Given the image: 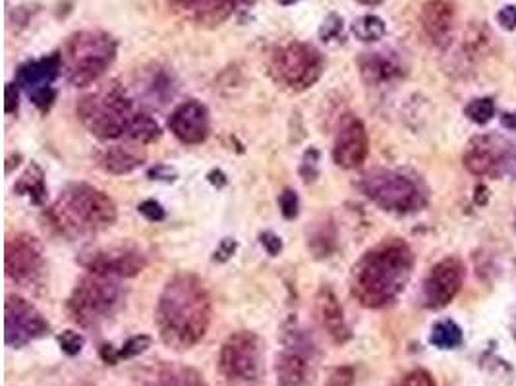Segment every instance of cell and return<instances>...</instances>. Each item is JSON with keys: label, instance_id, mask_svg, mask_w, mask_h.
<instances>
[{"label": "cell", "instance_id": "obj_14", "mask_svg": "<svg viewBox=\"0 0 516 386\" xmlns=\"http://www.w3.org/2000/svg\"><path fill=\"white\" fill-rule=\"evenodd\" d=\"M369 153L368 130L363 122L352 113H344L336 126L333 141V160L336 167L354 170L366 162Z\"/></svg>", "mask_w": 516, "mask_h": 386}, {"label": "cell", "instance_id": "obj_46", "mask_svg": "<svg viewBox=\"0 0 516 386\" xmlns=\"http://www.w3.org/2000/svg\"><path fill=\"white\" fill-rule=\"evenodd\" d=\"M501 124H503L505 127H509V130H516V114L505 113L503 116H501Z\"/></svg>", "mask_w": 516, "mask_h": 386}, {"label": "cell", "instance_id": "obj_26", "mask_svg": "<svg viewBox=\"0 0 516 386\" xmlns=\"http://www.w3.org/2000/svg\"><path fill=\"white\" fill-rule=\"evenodd\" d=\"M14 192L18 195H24L31 201L33 205L41 207L47 199V184H45V172L37 162L27 165L18 182L14 184Z\"/></svg>", "mask_w": 516, "mask_h": 386}, {"label": "cell", "instance_id": "obj_30", "mask_svg": "<svg viewBox=\"0 0 516 386\" xmlns=\"http://www.w3.org/2000/svg\"><path fill=\"white\" fill-rule=\"evenodd\" d=\"M464 114L468 116L474 124H487V122L495 116V103L491 97H480V99H472L464 108Z\"/></svg>", "mask_w": 516, "mask_h": 386}, {"label": "cell", "instance_id": "obj_25", "mask_svg": "<svg viewBox=\"0 0 516 386\" xmlns=\"http://www.w3.org/2000/svg\"><path fill=\"white\" fill-rule=\"evenodd\" d=\"M308 249L315 259H327L336 249V228L333 220L323 217L308 228Z\"/></svg>", "mask_w": 516, "mask_h": 386}, {"label": "cell", "instance_id": "obj_35", "mask_svg": "<svg viewBox=\"0 0 516 386\" xmlns=\"http://www.w3.org/2000/svg\"><path fill=\"white\" fill-rule=\"evenodd\" d=\"M58 346L66 355H78L86 346V338L83 334L76 333V330H64L58 334Z\"/></svg>", "mask_w": 516, "mask_h": 386}, {"label": "cell", "instance_id": "obj_16", "mask_svg": "<svg viewBox=\"0 0 516 386\" xmlns=\"http://www.w3.org/2000/svg\"><path fill=\"white\" fill-rule=\"evenodd\" d=\"M510 143L505 137L487 133L478 135L468 143L464 153V167L474 176H497L509 165Z\"/></svg>", "mask_w": 516, "mask_h": 386}, {"label": "cell", "instance_id": "obj_11", "mask_svg": "<svg viewBox=\"0 0 516 386\" xmlns=\"http://www.w3.org/2000/svg\"><path fill=\"white\" fill-rule=\"evenodd\" d=\"M4 271L18 286L27 290L41 286L47 271L41 241L26 232L12 236L4 247Z\"/></svg>", "mask_w": 516, "mask_h": 386}, {"label": "cell", "instance_id": "obj_39", "mask_svg": "<svg viewBox=\"0 0 516 386\" xmlns=\"http://www.w3.org/2000/svg\"><path fill=\"white\" fill-rule=\"evenodd\" d=\"M395 386H435V380L425 369H416V371L404 375Z\"/></svg>", "mask_w": 516, "mask_h": 386}, {"label": "cell", "instance_id": "obj_41", "mask_svg": "<svg viewBox=\"0 0 516 386\" xmlns=\"http://www.w3.org/2000/svg\"><path fill=\"white\" fill-rule=\"evenodd\" d=\"M259 244H262L263 249H265L267 255H271V257H277V255L282 251L281 236H277V234L271 232V230H265V232L259 234Z\"/></svg>", "mask_w": 516, "mask_h": 386}, {"label": "cell", "instance_id": "obj_7", "mask_svg": "<svg viewBox=\"0 0 516 386\" xmlns=\"http://www.w3.org/2000/svg\"><path fill=\"white\" fill-rule=\"evenodd\" d=\"M358 187L371 203L387 213H418L428 205V195L414 178L389 168L366 172L358 182Z\"/></svg>", "mask_w": 516, "mask_h": 386}, {"label": "cell", "instance_id": "obj_36", "mask_svg": "<svg viewBox=\"0 0 516 386\" xmlns=\"http://www.w3.org/2000/svg\"><path fill=\"white\" fill-rule=\"evenodd\" d=\"M138 213L145 220H149V222H161V220H165V217H167L165 207L155 199L141 201L140 205H138Z\"/></svg>", "mask_w": 516, "mask_h": 386}, {"label": "cell", "instance_id": "obj_43", "mask_svg": "<svg viewBox=\"0 0 516 386\" xmlns=\"http://www.w3.org/2000/svg\"><path fill=\"white\" fill-rule=\"evenodd\" d=\"M497 21L499 26L507 29V31H515L516 29V6L512 4H507L503 6L499 12H497Z\"/></svg>", "mask_w": 516, "mask_h": 386}, {"label": "cell", "instance_id": "obj_10", "mask_svg": "<svg viewBox=\"0 0 516 386\" xmlns=\"http://www.w3.org/2000/svg\"><path fill=\"white\" fill-rule=\"evenodd\" d=\"M279 386L317 385V352L302 328H290L284 334V348L275 361Z\"/></svg>", "mask_w": 516, "mask_h": 386}, {"label": "cell", "instance_id": "obj_13", "mask_svg": "<svg viewBox=\"0 0 516 386\" xmlns=\"http://www.w3.org/2000/svg\"><path fill=\"white\" fill-rule=\"evenodd\" d=\"M51 333V325L39 309L21 296L10 293L4 301V340L6 346L24 348Z\"/></svg>", "mask_w": 516, "mask_h": 386}, {"label": "cell", "instance_id": "obj_40", "mask_svg": "<svg viewBox=\"0 0 516 386\" xmlns=\"http://www.w3.org/2000/svg\"><path fill=\"white\" fill-rule=\"evenodd\" d=\"M4 113L6 114H16L18 108H20V87L16 81H10L6 83V89H4Z\"/></svg>", "mask_w": 516, "mask_h": 386}, {"label": "cell", "instance_id": "obj_3", "mask_svg": "<svg viewBox=\"0 0 516 386\" xmlns=\"http://www.w3.org/2000/svg\"><path fill=\"white\" fill-rule=\"evenodd\" d=\"M51 226L70 240L91 238L105 232L118 219V209L108 193L99 187L74 182L68 184L58 199L47 209Z\"/></svg>", "mask_w": 516, "mask_h": 386}, {"label": "cell", "instance_id": "obj_32", "mask_svg": "<svg viewBox=\"0 0 516 386\" xmlns=\"http://www.w3.org/2000/svg\"><path fill=\"white\" fill-rule=\"evenodd\" d=\"M153 344V338L149 334H138L124 342V346L118 350V360H134L141 353H145Z\"/></svg>", "mask_w": 516, "mask_h": 386}, {"label": "cell", "instance_id": "obj_33", "mask_svg": "<svg viewBox=\"0 0 516 386\" xmlns=\"http://www.w3.org/2000/svg\"><path fill=\"white\" fill-rule=\"evenodd\" d=\"M319 159L321 155L315 147H309L308 151L304 153L302 157V165H300V176L306 184H311V182L317 180L319 176Z\"/></svg>", "mask_w": 516, "mask_h": 386}, {"label": "cell", "instance_id": "obj_27", "mask_svg": "<svg viewBox=\"0 0 516 386\" xmlns=\"http://www.w3.org/2000/svg\"><path fill=\"white\" fill-rule=\"evenodd\" d=\"M161 135L162 130L159 122L155 120L151 114L138 110L128 126L126 140L132 141L134 145H149V143H155Z\"/></svg>", "mask_w": 516, "mask_h": 386}, {"label": "cell", "instance_id": "obj_34", "mask_svg": "<svg viewBox=\"0 0 516 386\" xmlns=\"http://www.w3.org/2000/svg\"><path fill=\"white\" fill-rule=\"evenodd\" d=\"M279 209H281L282 217L287 220H294L298 217V213H300V197H298V193L292 187L282 189V193L279 195Z\"/></svg>", "mask_w": 516, "mask_h": 386}, {"label": "cell", "instance_id": "obj_49", "mask_svg": "<svg viewBox=\"0 0 516 386\" xmlns=\"http://www.w3.org/2000/svg\"><path fill=\"white\" fill-rule=\"evenodd\" d=\"M515 162H516V159H515Z\"/></svg>", "mask_w": 516, "mask_h": 386}, {"label": "cell", "instance_id": "obj_38", "mask_svg": "<svg viewBox=\"0 0 516 386\" xmlns=\"http://www.w3.org/2000/svg\"><path fill=\"white\" fill-rule=\"evenodd\" d=\"M29 99L33 103L35 107L39 108L41 113L47 114L51 108H53L54 100H56V89L54 87H47V89H41V91H35V93L29 95Z\"/></svg>", "mask_w": 516, "mask_h": 386}, {"label": "cell", "instance_id": "obj_20", "mask_svg": "<svg viewBox=\"0 0 516 386\" xmlns=\"http://www.w3.org/2000/svg\"><path fill=\"white\" fill-rule=\"evenodd\" d=\"M356 64H358L362 80L373 87L395 83V81L403 80L406 73L403 61L395 53H387V51L362 53L358 56Z\"/></svg>", "mask_w": 516, "mask_h": 386}, {"label": "cell", "instance_id": "obj_15", "mask_svg": "<svg viewBox=\"0 0 516 386\" xmlns=\"http://www.w3.org/2000/svg\"><path fill=\"white\" fill-rule=\"evenodd\" d=\"M464 282V265L456 257H447L431 266L423 280V306L443 309L455 300Z\"/></svg>", "mask_w": 516, "mask_h": 386}, {"label": "cell", "instance_id": "obj_42", "mask_svg": "<svg viewBox=\"0 0 516 386\" xmlns=\"http://www.w3.org/2000/svg\"><path fill=\"white\" fill-rule=\"evenodd\" d=\"M236 249H238V241H236L234 238H225V240L219 244V247L215 249L213 259L219 261V263H227V261L236 254Z\"/></svg>", "mask_w": 516, "mask_h": 386}, {"label": "cell", "instance_id": "obj_23", "mask_svg": "<svg viewBox=\"0 0 516 386\" xmlns=\"http://www.w3.org/2000/svg\"><path fill=\"white\" fill-rule=\"evenodd\" d=\"M141 145H114L105 149L99 155V167L108 174L124 176L138 170L145 162V151H140Z\"/></svg>", "mask_w": 516, "mask_h": 386}, {"label": "cell", "instance_id": "obj_44", "mask_svg": "<svg viewBox=\"0 0 516 386\" xmlns=\"http://www.w3.org/2000/svg\"><path fill=\"white\" fill-rule=\"evenodd\" d=\"M149 178L151 180H161V182H175L176 180V172L170 167H165V165H157L155 168L149 170Z\"/></svg>", "mask_w": 516, "mask_h": 386}, {"label": "cell", "instance_id": "obj_9", "mask_svg": "<svg viewBox=\"0 0 516 386\" xmlns=\"http://www.w3.org/2000/svg\"><path fill=\"white\" fill-rule=\"evenodd\" d=\"M219 371L228 382L254 385L263 373V342L252 330L232 333L219 352Z\"/></svg>", "mask_w": 516, "mask_h": 386}, {"label": "cell", "instance_id": "obj_18", "mask_svg": "<svg viewBox=\"0 0 516 386\" xmlns=\"http://www.w3.org/2000/svg\"><path fill=\"white\" fill-rule=\"evenodd\" d=\"M138 386H207L203 375L194 367L172 361H149L134 371Z\"/></svg>", "mask_w": 516, "mask_h": 386}, {"label": "cell", "instance_id": "obj_28", "mask_svg": "<svg viewBox=\"0 0 516 386\" xmlns=\"http://www.w3.org/2000/svg\"><path fill=\"white\" fill-rule=\"evenodd\" d=\"M350 31L356 39L362 41V43H377L387 35V26L376 14H366V16H360L352 21Z\"/></svg>", "mask_w": 516, "mask_h": 386}, {"label": "cell", "instance_id": "obj_21", "mask_svg": "<svg viewBox=\"0 0 516 386\" xmlns=\"http://www.w3.org/2000/svg\"><path fill=\"white\" fill-rule=\"evenodd\" d=\"M62 73V56L61 53H53L35 58V61L24 62L16 70V83L27 93V97L35 91L53 87L56 78Z\"/></svg>", "mask_w": 516, "mask_h": 386}, {"label": "cell", "instance_id": "obj_24", "mask_svg": "<svg viewBox=\"0 0 516 386\" xmlns=\"http://www.w3.org/2000/svg\"><path fill=\"white\" fill-rule=\"evenodd\" d=\"M255 0H203L192 16L203 27H217L240 8H249Z\"/></svg>", "mask_w": 516, "mask_h": 386}, {"label": "cell", "instance_id": "obj_4", "mask_svg": "<svg viewBox=\"0 0 516 386\" xmlns=\"http://www.w3.org/2000/svg\"><path fill=\"white\" fill-rule=\"evenodd\" d=\"M62 56V73L70 85L88 87L101 78L118 53L113 35L99 29L76 31L58 51Z\"/></svg>", "mask_w": 516, "mask_h": 386}, {"label": "cell", "instance_id": "obj_19", "mask_svg": "<svg viewBox=\"0 0 516 386\" xmlns=\"http://www.w3.org/2000/svg\"><path fill=\"white\" fill-rule=\"evenodd\" d=\"M420 21L425 37L431 41V45L437 48L450 47L453 35H455V6L449 0H428L423 2Z\"/></svg>", "mask_w": 516, "mask_h": 386}, {"label": "cell", "instance_id": "obj_29", "mask_svg": "<svg viewBox=\"0 0 516 386\" xmlns=\"http://www.w3.org/2000/svg\"><path fill=\"white\" fill-rule=\"evenodd\" d=\"M429 342L439 350H455L463 344V330L456 325L455 320L445 319L439 320L431 328V336Z\"/></svg>", "mask_w": 516, "mask_h": 386}, {"label": "cell", "instance_id": "obj_8", "mask_svg": "<svg viewBox=\"0 0 516 386\" xmlns=\"http://www.w3.org/2000/svg\"><path fill=\"white\" fill-rule=\"evenodd\" d=\"M271 72L281 85L294 93H302L321 80L325 58L314 45L304 41H290L273 54Z\"/></svg>", "mask_w": 516, "mask_h": 386}, {"label": "cell", "instance_id": "obj_47", "mask_svg": "<svg viewBox=\"0 0 516 386\" xmlns=\"http://www.w3.org/2000/svg\"><path fill=\"white\" fill-rule=\"evenodd\" d=\"M358 4H363V6H379V4H383V0H356Z\"/></svg>", "mask_w": 516, "mask_h": 386}, {"label": "cell", "instance_id": "obj_5", "mask_svg": "<svg viewBox=\"0 0 516 386\" xmlns=\"http://www.w3.org/2000/svg\"><path fill=\"white\" fill-rule=\"evenodd\" d=\"M138 113L128 97L124 85L110 81L99 91L80 99L76 114L88 132L101 141H114L126 137L128 126Z\"/></svg>", "mask_w": 516, "mask_h": 386}, {"label": "cell", "instance_id": "obj_6", "mask_svg": "<svg viewBox=\"0 0 516 386\" xmlns=\"http://www.w3.org/2000/svg\"><path fill=\"white\" fill-rule=\"evenodd\" d=\"M126 292L113 276L88 273L78 280L70 298L68 313L83 328H97L120 311Z\"/></svg>", "mask_w": 516, "mask_h": 386}, {"label": "cell", "instance_id": "obj_22", "mask_svg": "<svg viewBox=\"0 0 516 386\" xmlns=\"http://www.w3.org/2000/svg\"><path fill=\"white\" fill-rule=\"evenodd\" d=\"M315 315L321 323L323 330L335 344H346L352 338L350 326L346 325L344 311L333 288L321 286L315 293Z\"/></svg>", "mask_w": 516, "mask_h": 386}, {"label": "cell", "instance_id": "obj_2", "mask_svg": "<svg viewBox=\"0 0 516 386\" xmlns=\"http://www.w3.org/2000/svg\"><path fill=\"white\" fill-rule=\"evenodd\" d=\"M414 271V254L401 238H387L356 261L350 271V293L360 306L381 309L401 296Z\"/></svg>", "mask_w": 516, "mask_h": 386}, {"label": "cell", "instance_id": "obj_45", "mask_svg": "<svg viewBox=\"0 0 516 386\" xmlns=\"http://www.w3.org/2000/svg\"><path fill=\"white\" fill-rule=\"evenodd\" d=\"M101 360L107 363V365H116L118 363V350L114 346H110V344H105V346H101Z\"/></svg>", "mask_w": 516, "mask_h": 386}, {"label": "cell", "instance_id": "obj_31", "mask_svg": "<svg viewBox=\"0 0 516 386\" xmlns=\"http://www.w3.org/2000/svg\"><path fill=\"white\" fill-rule=\"evenodd\" d=\"M319 37L323 43L333 45V43H342L344 41V21L339 14L331 12L323 20L321 27H319Z\"/></svg>", "mask_w": 516, "mask_h": 386}, {"label": "cell", "instance_id": "obj_48", "mask_svg": "<svg viewBox=\"0 0 516 386\" xmlns=\"http://www.w3.org/2000/svg\"><path fill=\"white\" fill-rule=\"evenodd\" d=\"M277 4H281V6H292L296 2H300V0H275Z\"/></svg>", "mask_w": 516, "mask_h": 386}, {"label": "cell", "instance_id": "obj_37", "mask_svg": "<svg viewBox=\"0 0 516 386\" xmlns=\"http://www.w3.org/2000/svg\"><path fill=\"white\" fill-rule=\"evenodd\" d=\"M356 371L350 365L335 367L327 379V386H354Z\"/></svg>", "mask_w": 516, "mask_h": 386}, {"label": "cell", "instance_id": "obj_1", "mask_svg": "<svg viewBox=\"0 0 516 386\" xmlns=\"http://www.w3.org/2000/svg\"><path fill=\"white\" fill-rule=\"evenodd\" d=\"M213 303L200 276L180 273L162 288L155 323L159 336L170 350L186 352L197 346L211 325Z\"/></svg>", "mask_w": 516, "mask_h": 386}, {"label": "cell", "instance_id": "obj_17", "mask_svg": "<svg viewBox=\"0 0 516 386\" xmlns=\"http://www.w3.org/2000/svg\"><path fill=\"white\" fill-rule=\"evenodd\" d=\"M168 130L184 145H200L211 132L207 107L195 99L182 103L168 116Z\"/></svg>", "mask_w": 516, "mask_h": 386}, {"label": "cell", "instance_id": "obj_12", "mask_svg": "<svg viewBox=\"0 0 516 386\" xmlns=\"http://www.w3.org/2000/svg\"><path fill=\"white\" fill-rule=\"evenodd\" d=\"M88 273L113 276V278H134L148 266V257L134 246L95 247L81 251L78 259Z\"/></svg>", "mask_w": 516, "mask_h": 386}]
</instances>
